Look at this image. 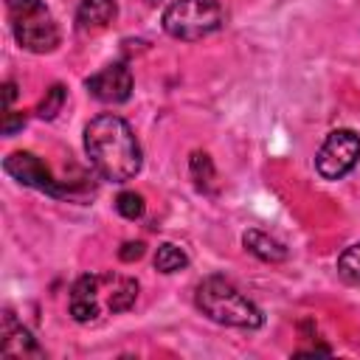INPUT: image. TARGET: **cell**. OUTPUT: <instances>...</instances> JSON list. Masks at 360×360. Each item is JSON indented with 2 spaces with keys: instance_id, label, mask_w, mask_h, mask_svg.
<instances>
[{
  "instance_id": "obj_1",
  "label": "cell",
  "mask_w": 360,
  "mask_h": 360,
  "mask_svg": "<svg viewBox=\"0 0 360 360\" xmlns=\"http://www.w3.org/2000/svg\"><path fill=\"white\" fill-rule=\"evenodd\" d=\"M84 152L98 177L110 183H127L141 172L143 155L132 127L112 112L96 115L84 127Z\"/></svg>"
},
{
  "instance_id": "obj_2",
  "label": "cell",
  "mask_w": 360,
  "mask_h": 360,
  "mask_svg": "<svg viewBox=\"0 0 360 360\" xmlns=\"http://www.w3.org/2000/svg\"><path fill=\"white\" fill-rule=\"evenodd\" d=\"M138 298V281L121 273H87L70 290V315L79 323H96L107 315L127 312Z\"/></svg>"
},
{
  "instance_id": "obj_3",
  "label": "cell",
  "mask_w": 360,
  "mask_h": 360,
  "mask_svg": "<svg viewBox=\"0 0 360 360\" xmlns=\"http://www.w3.org/2000/svg\"><path fill=\"white\" fill-rule=\"evenodd\" d=\"M194 304L197 309L211 318L214 323H222V326H233V329H259L264 323V315L262 309L248 298L242 295L228 278L222 276H208L197 284V292H194Z\"/></svg>"
},
{
  "instance_id": "obj_4",
  "label": "cell",
  "mask_w": 360,
  "mask_h": 360,
  "mask_svg": "<svg viewBox=\"0 0 360 360\" xmlns=\"http://www.w3.org/2000/svg\"><path fill=\"white\" fill-rule=\"evenodd\" d=\"M14 39L31 53H51L59 45V25L42 0H6Z\"/></svg>"
},
{
  "instance_id": "obj_5",
  "label": "cell",
  "mask_w": 360,
  "mask_h": 360,
  "mask_svg": "<svg viewBox=\"0 0 360 360\" xmlns=\"http://www.w3.org/2000/svg\"><path fill=\"white\" fill-rule=\"evenodd\" d=\"M222 6L217 0H174L163 11V31L174 39L194 42L222 25Z\"/></svg>"
},
{
  "instance_id": "obj_6",
  "label": "cell",
  "mask_w": 360,
  "mask_h": 360,
  "mask_svg": "<svg viewBox=\"0 0 360 360\" xmlns=\"http://www.w3.org/2000/svg\"><path fill=\"white\" fill-rule=\"evenodd\" d=\"M360 160V135L354 129H332L315 155V169L323 180L346 177Z\"/></svg>"
},
{
  "instance_id": "obj_7",
  "label": "cell",
  "mask_w": 360,
  "mask_h": 360,
  "mask_svg": "<svg viewBox=\"0 0 360 360\" xmlns=\"http://www.w3.org/2000/svg\"><path fill=\"white\" fill-rule=\"evenodd\" d=\"M3 169H6V174H11L17 183L31 186V188H37V191H45V194H51V197H68V194H70V188H65V186L51 174V169H48L37 155H31V152H11V155L3 160Z\"/></svg>"
},
{
  "instance_id": "obj_8",
  "label": "cell",
  "mask_w": 360,
  "mask_h": 360,
  "mask_svg": "<svg viewBox=\"0 0 360 360\" xmlns=\"http://www.w3.org/2000/svg\"><path fill=\"white\" fill-rule=\"evenodd\" d=\"M84 84L93 98H98L104 104H121L132 93V70L124 62H115V65H107L98 73H93Z\"/></svg>"
},
{
  "instance_id": "obj_9",
  "label": "cell",
  "mask_w": 360,
  "mask_h": 360,
  "mask_svg": "<svg viewBox=\"0 0 360 360\" xmlns=\"http://www.w3.org/2000/svg\"><path fill=\"white\" fill-rule=\"evenodd\" d=\"M0 352L6 357H42L39 343L8 309L3 312V323H0Z\"/></svg>"
},
{
  "instance_id": "obj_10",
  "label": "cell",
  "mask_w": 360,
  "mask_h": 360,
  "mask_svg": "<svg viewBox=\"0 0 360 360\" xmlns=\"http://www.w3.org/2000/svg\"><path fill=\"white\" fill-rule=\"evenodd\" d=\"M118 14L115 0H82L76 8V28L82 34H96L104 31Z\"/></svg>"
},
{
  "instance_id": "obj_11",
  "label": "cell",
  "mask_w": 360,
  "mask_h": 360,
  "mask_svg": "<svg viewBox=\"0 0 360 360\" xmlns=\"http://www.w3.org/2000/svg\"><path fill=\"white\" fill-rule=\"evenodd\" d=\"M242 245H245L256 259H262V262H284V259H287V248H284L278 239H273L270 233L259 231V228L245 231Z\"/></svg>"
},
{
  "instance_id": "obj_12",
  "label": "cell",
  "mask_w": 360,
  "mask_h": 360,
  "mask_svg": "<svg viewBox=\"0 0 360 360\" xmlns=\"http://www.w3.org/2000/svg\"><path fill=\"white\" fill-rule=\"evenodd\" d=\"M186 264H188V256H186L183 248H177L174 242L158 245V250H155V270H160V273H177Z\"/></svg>"
},
{
  "instance_id": "obj_13",
  "label": "cell",
  "mask_w": 360,
  "mask_h": 360,
  "mask_svg": "<svg viewBox=\"0 0 360 360\" xmlns=\"http://www.w3.org/2000/svg\"><path fill=\"white\" fill-rule=\"evenodd\" d=\"M191 177H194V186L197 188H211V183H214V163H211V158L205 155V152H194L191 155Z\"/></svg>"
},
{
  "instance_id": "obj_14",
  "label": "cell",
  "mask_w": 360,
  "mask_h": 360,
  "mask_svg": "<svg viewBox=\"0 0 360 360\" xmlns=\"http://www.w3.org/2000/svg\"><path fill=\"white\" fill-rule=\"evenodd\" d=\"M338 273L349 281V284H360V242L346 248L338 259Z\"/></svg>"
},
{
  "instance_id": "obj_15",
  "label": "cell",
  "mask_w": 360,
  "mask_h": 360,
  "mask_svg": "<svg viewBox=\"0 0 360 360\" xmlns=\"http://www.w3.org/2000/svg\"><path fill=\"white\" fill-rule=\"evenodd\" d=\"M115 211L124 217V219H141L143 211H146V202L138 191H121L115 197Z\"/></svg>"
},
{
  "instance_id": "obj_16",
  "label": "cell",
  "mask_w": 360,
  "mask_h": 360,
  "mask_svg": "<svg viewBox=\"0 0 360 360\" xmlns=\"http://www.w3.org/2000/svg\"><path fill=\"white\" fill-rule=\"evenodd\" d=\"M62 104H65V87H62V84H53V87L45 93V98L39 101L37 112H39V118L51 121V118H56V112L62 110Z\"/></svg>"
},
{
  "instance_id": "obj_17",
  "label": "cell",
  "mask_w": 360,
  "mask_h": 360,
  "mask_svg": "<svg viewBox=\"0 0 360 360\" xmlns=\"http://www.w3.org/2000/svg\"><path fill=\"white\" fill-rule=\"evenodd\" d=\"M141 256H143V242H124L121 250H118L121 262H138Z\"/></svg>"
},
{
  "instance_id": "obj_18",
  "label": "cell",
  "mask_w": 360,
  "mask_h": 360,
  "mask_svg": "<svg viewBox=\"0 0 360 360\" xmlns=\"http://www.w3.org/2000/svg\"><path fill=\"white\" fill-rule=\"evenodd\" d=\"M22 124H25V121H22V115H17V112H11V110H6V112H3V135H14Z\"/></svg>"
},
{
  "instance_id": "obj_19",
  "label": "cell",
  "mask_w": 360,
  "mask_h": 360,
  "mask_svg": "<svg viewBox=\"0 0 360 360\" xmlns=\"http://www.w3.org/2000/svg\"><path fill=\"white\" fill-rule=\"evenodd\" d=\"M3 98H6V110H8L11 101L17 98V87H14V82H6V84H3Z\"/></svg>"
}]
</instances>
